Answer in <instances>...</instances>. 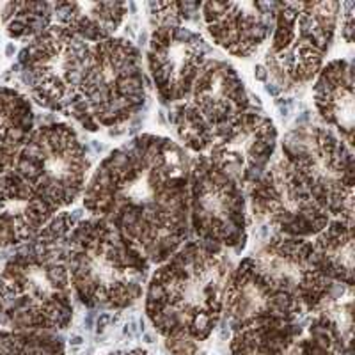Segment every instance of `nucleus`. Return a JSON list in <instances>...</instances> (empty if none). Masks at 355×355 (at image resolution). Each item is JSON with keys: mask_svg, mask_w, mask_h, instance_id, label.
Masks as SVG:
<instances>
[{"mask_svg": "<svg viewBox=\"0 0 355 355\" xmlns=\"http://www.w3.org/2000/svg\"><path fill=\"white\" fill-rule=\"evenodd\" d=\"M354 64L347 59H336L323 66L315 78L313 100L320 117L336 130L348 148H354Z\"/></svg>", "mask_w": 355, "mask_h": 355, "instance_id": "obj_19", "label": "nucleus"}, {"mask_svg": "<svg viewBox=\"0 0 355 355\" xmlns=\"http://www.w3.org/2000/svg\"><path fill=\"white\" fill-rule=\"evenodd\" d=\"M297 322L254 323L233 331L230 355H286L299 339Z\"/></svg>", "mask_w": 355, "mask_h": 355, "instance_id": "obj_24", "label": "nucleus"}, {"mask_svg": "<svg viewBox=\"0 0 355 355\" xmlns=\"http://www.w3.org/2000/svg\"><path fill=\"white\" fill-rule=\"evenodd\" d=\"M354 288L334 283L331 293L313 311L309 338L338 355L354 354Z\"/></svg>", "mask_w": 355, "mask_h": 355, "instance_id": "obj_21", "label": "nucleus"}, {"mask_svg": "<svg viewBox=\"0 0 355 355\" xmlns=\"http://www.w3.org/2000/svg\"><path fill=\"white\" fill-rule=\"evenodd\" d=\"M33 128L34 112L28 98L17 89L0 87V174L15 167Z\"/></svg>", "mask_w": 355, "mask_h": 355, "instance_id": "obj_23", "label": "nucleus"}, {"mask_svg": "<svg viewBox=\"0 0 355 355\" xmlns=\"http://www.w3.org/2000/svg\"><path fill=\"white\" fill-rule=\"evenodd\" d=\"M322 270L332 283L354 288L355 283V239L354 220L331 218L313 242Z\"/></svg>", "mask_w": 355, "mask_h": 355, "instance_id": "obj_22", "label": "nucleus"}, {"mask_svg": "<svg viewBox=\"0 0 355 355\" xmlns=\"http://www.w3.org/2000/svg\"><path fill=\"white\" fill-rule=\"evenodd\" d=\"M80 211H61L6 263L0 274V323L12 331H62L71 323L66 249Z\"/></svg>", "mask_w": 355, "mask_h": 355, "instance_id": "obj_3", "label": "nucleus"}, {"mask_svg": "<svg viewBox=\"0 0 355 355\" xmlns=\"http://www.w3.org/2000/svg\"><path fill=\"white\" fill-rule=\"evenodd\" d=\"M249 109V93L236 68L210 57L190 96L171 109L169 121L187 150L202 155Z\"/></svg>", "mask_w": 355, "mask_h": 355, "instance_id": "obj_8", "label": "nucleus"}, {"mask_svg": "<svg viewBox=\"0 0 355 355\" xmlns=\"http://www.w3.org/2000/svg\"><path fill=\"white\" fill-rule=\"evenodd\" d=\"M105 355H151L148 350H142V348H132V350H117L110 352V354Z\"/></svg>", "mask_w": 355, "mask_h": 355, "instance_id": "obj_30", "label": "nucleus"}, {"mask_svg": "<svg viewBox=\"0 0 355 355\" xmlns=\"http://www.w3.org/2000/svg\"><path fill=\"white\" fill-rule=\"evenodd\" d=\"M256 78H258V80H261V82H266V78H268V75H266V69L263 68L261 64L256 68Z\"/></svg>", "mask_w": 355, "mask_h": 355, "instance_id": "obj_31", "label": "nucleus"}, {"mask_svg": "<svg viewBox=\"0 0 355 355\" xmlns=\"http://www.w3.org/2000/svg\"><path fill=\"white\" fill-rule=\"evenodd\" d=\"M279 2H206L201 8L206 33L233 57L249 59L272 36Z\"/></svg>", "mask_w": 355, "mask_h": 355, "instance_id": "obj_17", "label": "nucleus"}, {"mask_svg": "<svg viewBox=\"0 0 355 355\" xmlns=\"http://www.w3.org/2000/svg\"><path fill=\"white\" fill-rule=\"evenodd\" d=\"M69 283L89 309L133 306L150 279V259L103 218L78 220L66 249Z\"/></svg>", "mask_w": 355, "mask_h": 355, "instance_id": "obj_4", "label": "nucleus"}, {"mask_svg": "<svg viewBox=\"0 0 355 355\" xmlns=\"http://www.w3.org/2000/svg\"><path fill=\"white\" fill-rule=\"evenodd\" d=\"M249 210L263 227L293 239L316 236L331 217L307 192L284 158H279L247 190Z\"/></svg>", "mask_w": 355, "mask_h": 355, "instance_id": "obj_12", "label": "nucleus"}, {"mask_svg": "<svg viewBox=\"0 0 355 355\" xmlns=\"http://www.w3.org/2000/svg\"><path fill=\"white\" fill-rule=\"evenodd\" d=\"M59 25L85 43H101L114 37L128 15L125 2H57L52 4Z\"/></svg>", "mask_w": 355, "mask_h": 355, "instance_id": "obj_20", "label": "nucleus"}, {"mask_svg": "<svg viewBox=\"0 0 355 355\" xmlns=\"http://www.w3.org/2000/svg\"><path fill=\"white\" fill-rule=\"evenodd\" d=\"M231 331L268 322H297L300 306L263 270L252 256L234 266L227 283L224 311Z\"/></svg>", "mask_w": 355, "mask_h": 355, "instance_id": "obj_16", "label": "nucleus"}, {"mask_svg": "<svg viewBox=\"0 0 355 355\" xmlns=\"http://www.w3.org/2000/svg\"><path fill=\"white\" fill-rule=\"evenodd\" d=\"M277 141L274 121L261 109L250 105L214 142L206 157L243 190H249L270 166Z\"/></svg>", "mask_w": 355, "mask_h": 355, "instance_id": "obj_14", "label": "nucleus"}, {"mask_svg": "<svg viewBox=\"0 0 355 355\" xmlns=\"http://www.w3.org/2000/svg\"><path fill=\"white\" fill-rule=\"evenodd\" d=\"M233 261L226 249L189 240L146 284V316L173 355H198L220 322Z\"/></svg>", "mask_w": 355, "mask_h": 355, "instance_id": "obj_2", "label": "nucleus"}, {"mask_svg": "<svg viewBox=\"0 0 355 355\" xmlns=\"http://www.w3.org/2000/svg\"><path fill=\"white\" fill-rule=\"evenodd\" d=\"M252 258L299 304L304 315L313 313L334 286L320 266L315 245L307 239L275 233Z\"/></svg>", "mask_w": 355, "mask_h": 355, "instance_id": "obj_15", "label": "nucleus"}, {"mask_svg": "<svg viewBox=\"0 0 355 355\" xmlns=\"http://www.w3.org/2000/svg\"><path fill=\"white\" fill-rule=\"evenodd\" d=\"M0 15L11 40L31 41L52 25L53 8L49 2H8Z\"/></svg>", "mask_w": 355, "mask_h": 355, "instance_id": "obj_25", "label": "nucleus"}, {"mask_svg": "<svg viewBox=\"0 0 355 355\" xmlns=\"http://www.w3.org/2000/svg\"><path fill=\"white\" fill-rule=\"evenodd\" d=\"M341 36H343L345 43H354L355 36V2L354 0H347L341 2Z\"/></svg>", "mask_w": 355, "mask_h": 355, "instance_id": "obj_29", "label": "nucleus"}, {"mask_svg": "<svg viewBox=\"0 0 355 355\" xmlns=\"http://www.w3.org/2000/svg\"><path fill=\"white\" fill-rule=\"evenodd\" d=\"M89 171L87 151L66 123L34 130L15 164V173L55 211L73 206L84 194Z\"/></svg>", "mask_w": 355, "mask_h": 355, "instance_id": "obj_9", "label": "nucleus"}, {"mask_svg": "<svg viewBox=\"0 0 355 355\" xmlns=\"http://www.w3.org/2000/svg\"><path fill=\"white\" fill-rule=\"evenodd\" d=\"M283 158L331 218L354 220L355 158L331 128L304 125L284 135Z\"/></svg>", "mask_w": 355, "mask_h": 355, "instance_id": "obj_7", "label": "nucleus"}, {"mask_svg": "<svg viewBox=\"0 0 355 355\" xmlns=\"http://www.w3.org/2000/svg\"><path fill=\"white\" fill-rule=\"evenodd\" d=\"M148 100L141 52L125 37L91 46L87 62L66 116L85 132L116 128L130 121Z\"/></svg>", "mask_w": 355, "mask_h": 355, "instance_id": "obj_5", "label": "nucleus"}, {"mask_svg": "<svg viewBox=\"0 0 355 355\" xmlns=\"http://www.w3.org/2000/svg\"><path fill=\"white\" fill-rule=\"evenodd\" d=\"M201 2H150L148 15L153 28L162 25H185L201 18Z\"/></svg>", "mask_w": 355, "mask_h": 355, "instance_id": "obj_27", "label": "nucleus"}, {"mask_svg": "<svg viewBox=\"0 0 355 355\" xmlns=\"http://www.w3.org/2000/svg\"><path fill=\"white\" fill-rule=\"evenodd\" d=\"M190 164L169 137L142 133L110 151L84 190V208L160 265L189 242Z\"/></svg>", "mask_w": 355, "mask_h": 355, "instance_id": "obj_1", "label": "nucleus"}, {"mask_svg": "<svg viewBox=\"0 0 355 355\" xmlns=\"http://www.w3.org/2000/svg\"><path fill=\"white\" fill-rule=\"evenodd\" d=\"M189 222L190 231L201 242L239 254L245 249L249 239L245 190L206 155H199L190 164Z\"/></svg>", "mask_w": 355, "mask_h": 355, "instance_id": "obj_10", "label": "nucleus"}, {"mask_svg": "<svg viewBox=\"0 0 355 355\" xmlns=\"http://www.w3.org/2000/svg\"><path fill=\"white\" fill-rule=\"evenodd\" d=\"M341 2H279L263 68L279 91H297L313 82L327 57Z\"/></svg>", "mask_w": 355, "mask_h": 355, "instance_id": "obj_6", "label": "nucleus"}, {"mask_svg": "<svg viewBox=\"0 0 355 355\" xmlns=\"http://www.w3.org/2000/svg\"><path fill=\"white\" fill-rule=\"evenodd\" d=\"M0 355H64V343L49 331L0 327Z\"/></svg>", "mask_w": 355, "mask_h": 355, "instance_id": "obj_26", "label": "nucleus"}, {"mask_svg": "<svg viewBox=\"0 0 355 355\" xmlns=\"http://www.w3.org/2000/svg\"><path fill=\"white\" fill-rule=\"evenodd\" d=\"M210 46L187 25L153 28L148 43V69L164 105H176L192 93L202 66L210 59Z\"/></svg>", "mask_w": 355, "mask_h": 355, "instance_id": "obj_13", "label": "nucleus"}, {"mask_svg": "<svg viewBox=\"0 0 355 355\" xmlns=\"http://www.w3.org/2000/svg\"><path fill=\"white\" fill-rule=\"evenodd\" d=\"M53 217L52 206L15 171L0 174V249L31 242Z\"/></svg>", "mask_w": 355, "mask_h": 355, "instance_id": "obj_18", "label": "nucleus"}, {"mask_svg": "<svg viewBox=\"0 0 355 355\" xmlns=\"http://www.w3.org/2000/svg\"><path fill=\"white\" fill-rule=\"evenodd\" d=\"M286 355H338L336 352H332L331 348H327L325 345H322L320 341L313 338H304L297 339L293 345H291L290 350L286 352Z\"/></svg>", "mask_w": 355, "mask_h": 355, "instance_id": "obj_28", "label": "nucleus"}, {"mask_svg": "<svg viewBox=\"0 0 355 355\" xmlns=\"http://www.w3.org/2000/svg\"><path fill=\"white\" fill-rule=\"evenodd\" d=\"M89 46L62 25H50L28 41L20 52L18 66L24 84L37 105L53 112H68L77 94L87 62Z\"/></svg>", "mask_w": 355, "mask_h": 355, "instance_id": "obj_11", "label": "nucleus"}]
</instances>
